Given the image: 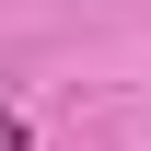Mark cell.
<instances>
[{
	"instance_id": "obj_1",
	"label": "cell",
	"mask_w": 151,
	"mask_h": 151,
	"mask_svg": "<svg viewBox=\"0 0 151 151\" xmlns=\"http://www.w3.org/2000/svg\"><path fill=\"white\" fill-rule=\"evenodd\" d=\"M0 151H23V116H0Z\"/></svg>"
}]
</instances>
